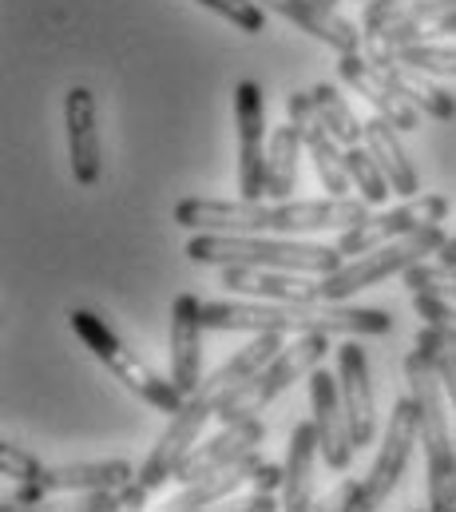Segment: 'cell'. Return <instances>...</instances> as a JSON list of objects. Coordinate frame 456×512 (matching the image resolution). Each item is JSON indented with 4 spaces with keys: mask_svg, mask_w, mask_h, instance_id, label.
<instances>
[{
    "mask_svg": "<svg viewBox=\"0 0 456 512\" xmlns=\"http://www.w3.org/2000/svg\"><path fill=\"white\" fill-rule=\"evenodd\" d=\"M282 346H286V334H258L250 346H242L238 354H230L227 362L215 370V382L223 385V393H227V389H234L238 382L254 378V374H258Z\"/></svg>",
    "mask_w": 456,
    "mask_h": 512,
    "instance_id": "4316f807",
    "label": "cell"
},
{
    "mask_svg": "<svg viewBox=\"0 0 456 512\" xmlns=\"http://www.w3.org/2000/svg\"><path fill=\"white\" fill-rule=\"evenodd\" d=\"M234 120H238V191L242 199L266 195V96L258 80H242L234 88Z\"/></svg>",
    "mask_w": 456,
    "mask_h": 512,
    "instance_id": "9c48e42d",
    "label": "cell"
},
{
    "mask_svg": "<svg viewBox=\"0 0 456 512\" xmlns=\"http://www.w3.org/2000/svg\"><path fill=\"white\" fill-rule=\"evenodd\" d=\"M445 239L449 235L437 223V227H421V231H413L405 239H393V243H385L377 251L345 258L334 274H318V302H345L357 290H365V286H373V282H381L389 274H405L409 266H417V262H425L429 255H437L445 247Z\"/></svg>",
    "mask_w": 456,
    "mask_h": 512,
    "instance_id": "8992f818",
    "label": "cell"
},
{
    "mask_svg": "<svg viewBox=\"0 0 456 512\" xmlns=\"http://www.w3.org/2000/svg\"><path fill=\"white\" fill-rule=\"evenodd\" d=\"M207 330H246V334H342V338H381L393 318L373 306L342 302H203Z\"/></svg>",
    "mask_w": 456,
    "mask_h": 512,
    "instance_id": "6da1fadb",
    "label": "cell"
},
{
    "mask_svg": "<svg viewBox=\"0 0 456 512\" xmlns=\"http://www.w3.org/2000/svg\"><path fill=\"white\" fill-rule=\"evenodd\" d=\"M76 509H84V512H119V509H123V497H119V489H92V493H80Z\"/></svg>",
    "mask_w": 456,
    "mask_h": 512,
    "instance_id": "74e56055",
    "label": "cell"
},
{
    "mask_svg": "<svg viewBox=\"0 0 456 512\" xmlns=\"http://www.w3.org/2000/svg\"><path fill=\"white\" fill-rule=\"evenodd\" d=\"M445 219H449V199L445 195H413L409 203L389 207V211H377V215L361 219L357 227L342 231L338 251L345 258H357L365 255V251H377V247L393 243V239H405V235H413L421 227H437Z\"/></svg>",
    "mask_w": 456,
    "mask_h": 512,
    "instance_id": "ba28073f",
    "label": "cell"
},
{
    "mask_svg": "<svg viewBox=\"0 0 456 512\" xmlns=\"http://www.w3.org/2000/svg\"><path fill=\"white\" fill-rule=\"evenodd\" d=\"M286 116L302 124L306 135V155L314 159V171L326 187V195H353V175L345 167V147L338 143V135L322 124L318 116V104H314V92H294L286 96Z\"/></svg>",
    "mask_w": 456,
    "mask_h": 512,
    "instance_id": "7c38bea8",
    "label": "cell"
},
{
    "mask_svg": "<svg viewBox=\"0 0 456 512\" xmlns=\"http://www.w3.org/2000/svg\"><path fill=\"white\" fill-rule=\"evenodd\" d=\"M437 262H445V266H456V235L445 239V247L437 251Z\"/></svg>",
    "mask_w": 456,
    "mask_h": 512,
    "instance_id": "ab89813d",
    "label": "cell"
},
{
    "mask_svg": "<svg viewBox=\"0 0 456 512\" xmlns=\"http://www.w3.org/2000/svg\"><path fill=\"white\" fill-rule=\"evenodd\" d=\"M345 167H349V175H353V183H357L361 199H369L373 207H381V203H385V195H389L393 187H389V175L381 171V163L373 159V151H369L365 143L345 147Z\"/></svg>",
    "mask_w": 456,
    "mask_h": 512,
    "instance_id": "f1b7e54d",
    "label": "cell"
},
{
    "mask_svg": "<svg viewBox=\"0 0 456 512\" xmlns=\"http://www.w3.org/2000/svg\"><path fill=\"white\" fill-rule=\"evenodd\" d=\"M330 354V334H302L294 342H286L254 378L238 382L234 389H227L219 397V409L215 417L227 425V421H242V417H258L270 401H278L298 378H310Z\"/></svg>",
    "mask_w": 456,
    "mask_h": 512,
    "instance_id": "277c9868",
    "label": "cell"
},
{
    "mask_svg": "<svg viewBox=\"0 0 456 512\" xmlns=\"http://www.w3.org/2000/svg\"><path fill=\"white\" fill-rule=\"evenodd\" d=\"M64 131H68V163L80 187H96L104 175L100 151V108L92 88H72L64 96Z\"/></svg>",
    "mask_w": 456,
    "mask_h": 512,
    "instance_id": "5bb4252c",
    "label": "cell"
},
{
    "mask_svg": "<svg viewBox=\"0 0 456 512\" xmlns=\"http://www.w3.org/2000/svg\"><path fill=\"white\" fill-rule=\"evenodd\" d=\"M330 505H334V509H349V512L373 509V505H369V497H365V481H345L342 489L330 497Z\"/></svg>",
    "mask_w": 456,
    "mask_h": 512,
    "instance_id": "8d00e7d4",
    "label": "cell"
},
{
    "mask_svg": "<svg viewBox=\"0 0 456 512\" xmlns=\"http://www.w3.org/2000/svg\"><path fill=\"white\" fill-rule=\"evenodd\" d=\"M405 382L417 401L421 445L429 461V509L456 512V433H449V393L425 350L405 358Z\"/></svg>",
    "mask_w": 456,
    "mask_h": 512,
    "instance_id": "7a4b0ae2",
    "label": "cell"
},
{
    "mask_svg": "<svg viewBox=\"0 0 456 512\" xmlns=\"http://www.w3.org/2000/svg\"><path fill=\"white\" fill-rule=\"evenodd\" d=\"M262 441H266V425H262V417L227 421L215 437H207V441H199V445L191 449V457L179 465V477H175V481L191 485V481H199V477H207V473H215V469H227V465H234V461L258 453Z\"/></svg>",
    "mask_w": 456,
    "mask_h": 512,
    "instance_id": "2e32d148",
    "label": "cell"
},
{
    "mask_svg": "<svg viewBox=\"0 0 456 512\" xmlns=\"http://www.w3.org/2000/svg\"><path fill=\"white\" fill-rule=\"evenodd\" d=\"M203 298L175 294L171 302V382L183 393L203 385Z\"/></svg>",
    "mask_w": 456,
    "mask_h": 512,
    "instance_id": "ac0fdd59",
    "label": "cell"
},
{
    "mask_svg": "<svg viewBox=\"0 0 456 512\" xmlns=\"http://www.w3.org/2000/svg\"><path fill=\"white\" fill-rule=\"evenodd\" d=\"M135 477L131 461H76V465H44V473L36 477V485L52 497V493H92V489H119Z\"/></svg>",
    "mask_w": 456,
    "mask_h": 512,
    "instance_id": "7402d4cb",
    "label": "cell"
},
{
    "mask_svg": "<svg viewBox=\"0 0 456 512\" xmlns=\"http://www.w3.org/2000/svg\"><path fill=\"white\" fill-rule=\"evenodd\" d=\"M262 8L294 20L302 32H310L314 40L338 48V52H357L361 48V32L353 28V20L338 8V0H258Z\"/></svg>",
    "mask_w": 456,
    "mask_h": 512,
    "instance_id": "ffe728a7",
    "label": "cell"
},
{
    "mask_svg": "<svg viewBox=\"0 0 456 512\" xmlns=\"http://www.w3.org/2000/svg\"><path fill=\"white\" fill-rule=\"evenodd\" d=\"M306 151L302 124L286 116V124L270 135V155H266V195L270 199H290L298 187V155Z\"/></svg>",
    "mask_w": 456,
    "mask_h": 512,
    "instance_id": "484cf974",
    "label": "cell"
},
{
    "mask_svg": "<svg viewBox=\"0 0 456 512\" xmlns=\"http://www.w3.org/2000/svg\"><path fill=\"white\" fill-rule=\"evenodd\" d=\"M322 441H318V425L302 421L290 433V449H286V465H282V509L306 512L314 509V465H318Z\"/></svg>",
    "mask_w": 456,
    "mask_h": 512,
    "instance_id": "44dd1931",
    "label": "cell"
},
{
    "mask_svg": "<svg viewBox=\"0 0 456 512\" xmlns=\"http://www.w3.org/2000/svg\"><path fill=\"white\" fill-rule=\"evenodd\" d=\"M0 473L12 481H36L44 473V465H40V457L20 449L16 441H0Z\"/></svg>",
    "mask_w": 456,
    "mask_h": 512,
    "instance_id": "e575fe53",
    "label": "cell"
},
{
    "mask_svg": "<svg viewBox=\"0 0 456 512\" xmlns=\"http://www.w3.org/2000/svg\"><path fill=\"white\" fill-rule=\"evenodd\" d=\"M230 509H242V512H274V509H282V505L274 501V489H254L250 497H238V501H230Z\"/></svg>",
    "mask_w": 456,
    "mask_h": 512,
    "instance_id": "f35d334b",
    "label": "cell"
},
{
    "mask_svg": "<svg viewBox=\"0 0 456 512\" xmlns=\"http://www.w3.org/2000/svg\"><path fill=\"white\" fill-rule=\"evenodd\" d=\"M187 258L203 266H266V270H294V274H334L345 262L338 247L322 243H298L290 235L266 239V235H215V231H191Z\"/></svg>",
    "mask_w": 456,
    "mask_h": 512,
    "instance_id": "3957f363",
    "label": "cell"
},
{
    "mask_svg": "<svg viewBox=\"0 0 456 512\" xmlns=\"http://www.w3.org/2000/svg\"><path fill=\"white\" fill-rule=\"evenodd\" d=\"M199 4L219 12L223 20H230L234 28H242L246 36H258L266 28V8L258 0H199Z\"/></svg>",
    "mask_w": 456,
    "mask_h": 512,
    "instance_id": "d6a6232c",
    "label": "cell"
},
{
    "mask_svg": "<svg viewBox=\"0 0 456 512\" xmlns=\"http://www.w3.org/2000/svg\"><path fill=\"white\" fill-rule=\"evenodd\" d=\"M413 310L429 322V326H437L441 334H449V342L456 346V306L445 298V294H429V290H417L413 294Z\"/></svg>",
    "mask_w": 456,
    "mask_h": 512,
    "instance_id": "836d02e7",
    "label": "cell"
},
{
    "mask_svg": "<svg viewBox=\"0 0 456 512\" xmlns=\"http://www.w3.org/2000/svg\"><path fill=\"white\" fill-rule=\"evenodd\" d=\"M314 104H318V116L322 124L338 135L342 147H353V143H365V120L353 116V108L345 104V96L334 88V84H314Z\"/></svg>",
    "mask_w": 456,
    "mask_h": 512,
    "instance_id": "83f0119b",
    "label": "cell"
},
{
    "mask_svg": "<svg viewBox=\"0 0 456 512\" xmlns=\"http://www.w3.org/2000/svg\"><path fill=\"white\" fill-rule=\"evenodd\" d=\"M381 72H385V80L409 100V104H417L425 116H433V120H453L456 116V100L449 92H441L437 84H429V80H421L425 72H417V68H409V64H401L389 48H381V44H373V56H369Z\"/></svg>",
    "mask_w": 456,
    "mask_h": 512,
    "instance_id": "d4e9b609",
    "label": "cell"
},
{
    "mask_svg": "<svg viewBox=\"0 0 456 512\" xmlns=\"http://www.w3.org/2000/svg\"><path fill=\"white\" fill-rule=\"evenodd\" d=\"M373 203L353 195H326V199H282L270 211V235H322V231H349L369 219Z\"/></svg>",
    "mask_w": 456,
    "mask_h": 512,
    "instance_id": "8fae6325",
    "label": "cell"
},
{
    "mask_svg": "<svg viewBox=\"0 0 456 512\" xmlns=\"http://www.w3.org/2000/svg\"><path fill=\"white\" fill-rule=\"evenodd\" d=\"M338 76H342L345 84H349L365 104H373V112L389 116L401 131L421 128V116H425V112H421L417 104H409V100L385 80V72H381L369 56H361V52H342V60H338Z\"/></svg>",
    "mask_w": 456,
    "mask_h": 512,
    "instance_id": "e0dca14e",
    "label": "cell"
},
{
    "mask_svg": "<svg viewBox=\"0 0 456 512\" xmlns=\"http://www.w3.org/2000/svg\"><path fill=\"white\" fill-rule=\"evenodd\" d=\"M401 64L425 72V76H456V48L449 44H437V40H421V44H401V48H389Z\"/></svg>",
    "mask_w": 456,
    "mask_h": 512,
    "instance_id": "f546056e",
    "label": "cell"
},
{
    "mask_svg": "<svg viewBox=\"0 0 456 512\" xmlns=\"http://www.w3.org/2000/svg\"><path fill=\"white\" fill-rule=\"evenodd\" d=\"M449 8H456V0H409L397 12H385V20H429V16L449 12Z\"/></svg>",
    "mask_w": 456,
    "mask_h": 512,
    "instance_id": "d590c367",
    "label": "cell"
},
{
    "mask_svg": "<svg viewBox=\"0 0 456 512\" xmlns=\"http://www.w3.org/2000/svg\"><path fill=\"white\" fill-rule=\"evenodd\" d=\"M417 441H421V421H417V401L409 393V397H397L393 401V413H389L381 449L373 457V469L365 473V497H369L373 509L393 497L401 473L409 469V457H413V445Z\"/></svg>",
    "mask_w": 456,
    "mask_h": 512,
    "instance_id": "30bf717a",
    "label": "cell"
},
{
    "mask_svg": "<svg viewBox=\"0 0 456 512\" xmlns=\"http://www.w3.org/2000/svg\"><path fill=\"white\" fill-rule=\"evenodd\" d=\"M270 211L262 199H179L175 223L215 235H270Z\"/></svg>",
    "mask_w": 456,
    "mask_h": 512,
    "instance_id": "4fadbf2b",
    "label": "cell"
},
{
    "mask_svg": "<svg viewBox=\"0 0 456 512\" xmlns=\"http://www.w3.org/2000/svg\"><path fill=\"white\" fill-rule=\"evenodd\" d=\"M68 326H72L76 338L112 370V378H119L135 397H143L147 405H155V409L167 413V417L183 409L187 393L171 382V378H159L131 346H123V342L115 338V330L96 314V310H72V314H68Z\"/></svg>",
    "mask_w": 456,
    "mask_h": 512,
    "instance_id": "5b68a950",
    "label": "cell"
},
{
    "mask_svg": "<svg viewBox=\"0 0 456 512\" xmlns=\"http://www.w3.org/2000/svg\"><path fill=\"white\" fill-rule=\"evenodd\" d=\"M365 147L373 151V159H377V163H381V171L389 175V187H393L397 195L413 199V195H417V187H421V179H417L413 159H409V155H405V147H401V128H397L389 116L373 112V116L365 120Z\"/></svg>",
    "mask_w": 456,
    "mask_h": 512,
    "instance_id": "cb8c5ba5",
    "label": "cell"
},
{
    "mask_svg": "<svg viewBox=\"0 0 456 512\" xmlns=\"http://www.w3.org/2000/svg\"><path fill=\"white\" fill-rule=\"evenodd\" d=\"M338 385H342V405L349 417L353 445L365 449L377 437V405H373V382H369V358L353 338L338 346Z\"/></svg>",
    "mask_w": 456,
    "mask_h": 512,
    "instance_id": "d6986e66",
    "label": "cell"
},
{
    "mask_svg": "<svg viewBox=\"0 0 456 512\" xmlns=\"http://www.w3.org/2000/svg\"><path fill=\"white\" fill-rule=\"evenodd\" d=\"M219 397H223V385L215 382V374H207L195 393H187L183 409L171 413V425L163 429V437L155 441V449L147 453V461H143V465L135 469V477H131L147 497L159 493L167 481L179 477V465H183V461L191 457V449L199 445L207 421H211L215 409H219Z\"/></svg>",
    "mask_w": 456,
    "mask_h": 512,
    "instance_id": "52a82bcc",
    "label": "cell"
},
{
    "mask_svg": "<svg viewBox=\"0 0 456 512\" xmlns=\"http://www.w3.org/2000/svg\"><path fill=\"white\" fill-rule=\"evenodd\" d=\"M417 350H425L429 354V362L437 366V374H441V382H445V393H449V401H453V413H456V346L449 342V334H441L437 326H429L425 322V330L417 334V342H413Z\"/></svg>",
    "mask_w": 456,
    "mask_h": 512,
    "instance_id": "4dcf8cb0",
    "label": "cell"
},
{
    "mask_svg": "<svg viewBox=\"0 0 456 512\" xmlns=\"http://www.w3.org/2000/svg\"><path fill=\"white\" fill-rule=\"evenodd\" d=\"M306 382H310V409H314V425H318V441H322V461L342 473V469H349V457L357 445L349 433L338 374H326V366H318Z\"/></svg>",
    "mask_w": 456,
    "mask_h": 512,
    "instance_id": "9a60e30c",
    "label": "cell"
},
{
    "mask_svg": "<svg viewBox=\"0 0 456 512\" xmlns=\"http://www.w3.org/2000/svg\"><path fill=\"white\" fill-rule=\"evenodd\" d=\"M401 278H405L409 294L429 290V294L456 298V266H445V262H417V266H409Z\"/></svg>",
    "mask_w": 456,
    "mask_h": 512,
    "instance_id": "1f68e13d",
    "label": "cell"
},
{
    "mask_svg": "<svg viewBox=\"0 0 456 512\" xmlns=\"http://www.w3.org/2000/svg\"><path fill=\"white\" fill-rule=\"evenodd\" d=\"M262 469H266V461H262L258 453H250V457L234 461L227 469H215V473H207V477L183 485V489L167 501V509L187 512V509H207V505H215V501H227L242 485H254V477H258Z\"/></svg>",
    "mask_w": 456,
    "mask_h": 512,
    "instance_id": "603a6c76",
    "label": "cell"
}]
</instances>
